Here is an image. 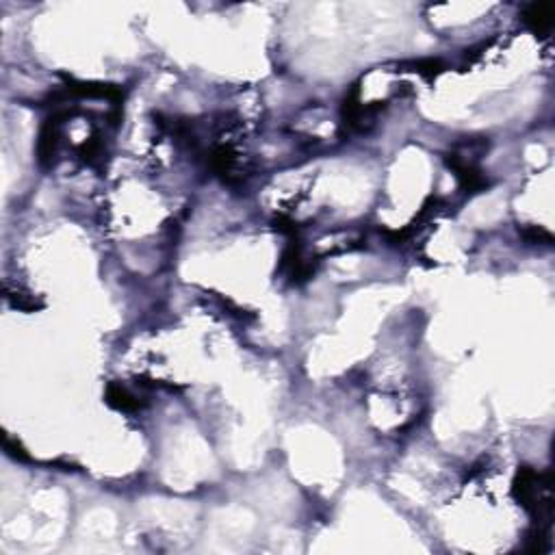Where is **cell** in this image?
Returning a JSON list of instances; mask_svg holds the SVG:
<instances>
[{"instance_id": "cell-6", "label": "cell", "mask_w": 555, "mask_h": 555, "mask_svg": "<svg viewBox=\"0 0 555 555\" xmlns=\"http://www.w3.org/2000/svg\"><path fill=\"white\" fill-rule=\"evenodd\" d=\"M402 68H410L408 72H417V74H421L423 78H428V81H432V78H436L439 74L445 72V63H443L441 59H419V61L404 63Z\"/></svg>"}, {"instance_id": "cell-9", "label": "cell", "mask_w": 555, "mask_h": 555, "mask_svg": "<svg viewBox=\"0 0 555 555\" xmlns=\"http://www.w3.org/2000/svg\"><path fill=\"white\" fill-rule=\"evenodd\" d=\"M102 154V145L98 139H91L87 143H83V148H81V156L85 158L87 163H96V158H100Z\"/></svg>"}, {"instance_id": "cell-1", "label": "cell", "mask_w": 555, "mask_h": 555, "mask_svg": "<svg viewBox=\"0 0 555 555\" xmlns=\"http://www.w3.org/2000/svg\"><path fill=\"white\" fill-rule=\"evenodd\" d=\"M70 111L55 113L50 115L44 122L42 130H39V139H37V161L42 167H52L57 161L59 154V143H61V124L63 120H68Z\"/></svg>"}, {"instance_id": "cell-2", "label": "cell", "mask_w": 555, "mask_h": 555, "mask_svg": "<svg viewBox=\"0 0 555 555\" xmlns=\"http://www.w3.org/2000/svg\"><path fill=\"white\" fill-rule=\"evenodd\" d=\"M445 163L456 171L462 191H467V193H482V191H486L488 187H491V180H488V176L484 174V171L478 165H475V163L460 158L456 152H449L445 156Z\"/></svg>"}, {"instance_id": "cell-7", "label": "cell", "mask_w": 555, "mask_h": 555, "mask_svg": "<svg viewBox=\"0 0 555 555\" xmlns=\"http://www.w3.org/2000/svg\"><path fill=\"white\" fill-rule=\"evenodd\" d=\"M519 234L530 245H553V234L540 226H519Z\"/></svg>"}, {"instance_id": "cell-8", "label": "cell", "mask_w": 555, "mask_h": 555, "mask_svg": "<svg viewBox=\"0 0 555 555\" xmlns=\"http://www.w3.org/2000/svg\"><path fill=\"white\" fill-rule=\"evenodd\" d=\"M3 447H5V452H7L11 458H16V460H20V462H29V460H31V456L26 454L24 449L20 447V443L11 441L9 436H5V439H3Z\"/></svg>"}, {"instance_id": "cell-10", "label": "cell", "mask_w": 555, "mask_h": 555, "mask_svg": "<svg viewBox=\"0 0 555 555\" xmlns=\"http://www.w3.org/2000/svg\"><path fill=\"white\" fill-rule=\"evenodd\" d=\"M484 467H486V460H484V458H482L480 462H475V465L471 467V471L467 473V480H473L475 475H478V473H482V471H484Z\"/></svg>"}, {"instance_id": "cell-3", "label": "cell", "mask_w": 555, "mask_h": 555, "mask_svg": "<svg viewBox=\"0 0 555 555\" xmlns=\"http://www.w3.org/2000/svg\"><path fill=\"white\" fill-rule=\"evenodd\" d=\"M104 402H107L113 410H120V412H139L141 408H145V402L139 395L128 391L120 382H109L107 388H104Z\"/></svg>"}, {"instance_id": "cell-5", "label": "cell", "mask_w": 555, "mask_h": 555, "mask_svg": "<svg viewBox=\"0 0 555 555\" xmlns=\"http://www.w3.org/2000/svg\"><path fill=\"white\" fill-rule=\"evenodd\" d=\"M5 297L7 301L11 304L13 308H18V310H26V312H35L44 306L42 301H37L31 293H24V291L20 288H5Z\"/></svg>"}, {"instance_id": "cell-4", "label": "cell", "mask_w": 555, "mask_h": 555, "mask_svg": "<svg viewBox=\"0 0 555 555\" xmlns=\"http://www.w3.org/2000/svg\"><path fill=\"white\" fill-rule=\"evenodd\" d=\"M523 24L530 29L532 33H536L538 37H547L553 29V9L549 5H538L532 3L527 5L521 13Z\"/></svg>"}]
</instances>
